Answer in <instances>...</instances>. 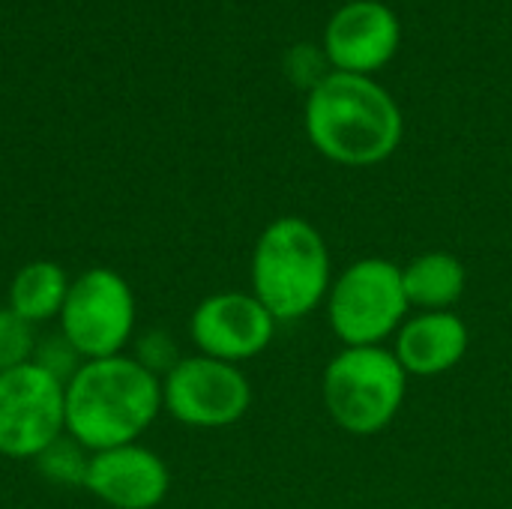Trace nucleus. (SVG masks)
I'll list each match as a JSON object with an SVG mask.
<instances>
[{
  "instance_id": "f3484780",
  "label": "nucleus",
  "mask_w": 512,
  "mask_h": 509,
  "mask_svg": "<svg viewBox=\"0 0 512 509\" xmlns=\"http://www.w3.org/2000/svg\"><path fill=\"white\" fill-rule=\"evenodd\" d=\"M30 363H36L39 369H45L48 375H54L57 381H63V384H69V378L87 363L78 351H75V345L54 327V330H48V333H39V339H36V351H33V360Z\"/></svg>"
},
{
  "instance_id": "6e6552de",
  "label": "nucleus",
  "mask_w": 512,
  "mask_h": 509,
  "mask_svg": "<svg viewBox=\"0 0 512 509\" xmlns=\"http://www.w3.org/2000/svg\"><path fill=\"white\" fill-rule=\"evenodd\" d=\"M66 435V384L24 363L0 375V456L33 462Z\"/></svg>"
},
{
  "instance_id": "7ed1b4c3",
  "label": "nucleus",
  "mask_w": 512,
  "mask_h": 509,
  "mask_svg": "<svg viewBox=\"0 0 512 509\" xmlns=\"http://www.w3.org/2000/svg\"><path fill=\"white\" fill-rule=\"evenodd\" d=\"M249 282L276 324L312 315L327 303L333 285V261L324 234L300 216L273 219L255 240Z\"/></svg>"
},
{
  "instance_id": "f257e3e1",
  "label": "nucleus",
  "mask_w": 512,
  "mask_h": 509,
  "mask_svg": "<svg viewBox=\"0 0 512 509\" xmlns=\"http://www.w3.org/2000/svg\"><path fill=\"white\" fill-rule=\"evenodd\" d=\"M162 411V378L132 354L87 360L66 384V435L90 453L141 441Z\"/></svg>"
},
{
  "instance_id": "9d476101",
  "label": "nucleus",
  "mask_w": 512,
  "mask_h": 509,
  "mask_svg": "<svg viewBox=\"0 0 512 509\" xmlns=\"http://www.w3.org/2000/svg\"><path fill=\"white\" fill-rule=\"evenodd\" d=\"M84 489L111 509H156L171 492V471L156 450L135 441L93 453Z\"/></svg>"
},
{
  "instance_id": "423d86ee",
  "label": "nucleus",
  "mask_w": 512,
  "mask_h": 509,
  "mask_svg": "<svg viewBox=\"0 0 512 509\" xmlns=\"http://www.w3.org/2000/svg\"><path fill=\"white\" fill-rule=\"evenodd\" d=\"M57 330L84 360L126 354L138 333V300L132 285L111 267H90L72 276Z\"/></svg>"
},
{
  "instance_id": "39448f33",
  "label": "nucleus",
  "mask_w": 512,
  "mask_h": 509,
  "mask_svg": "<svg viewBox=\"0 0 512 509\" xmlns=\"http://www.w3.org/2000/svg\"><path fill=\"white\" fill-rule=\"evenodd\" d=\"M324 306L342 348L387 345L411 315L402 267L387 258H360L348 264L333 279Z\"/></svg>"
},
{
  "instance_id": "6ab92c4d",
  "label": "nucleus",
  "mask_w": 512,
  "mask_h": 509,
  "mask_svg": "<svg viewBox=\"0 0 512 509\" xmlns=\"http://www.w3.org/2000/svg\"><path fill=\"white\" fill-rule=\"evenodd\" d=\"M324 63H327V54L321 48L309 45V42H300V45H294L285 54V72H288V78L297 87H309V90L318 87L327 78Z\"/></svg>"
},
{
  "instance_id": "1a4fd4ad",
  "label": "nucleus",
  "mask_w": 512,
  "mask_h": 509,
  "mask_svg": "<svg viewBox=\"0 0 512 509\" xmlns=\"http://www.w3.org/2000/svg\"><path fill=\"white\" fill-rule=\"evenodd\" d=\"M276 318L252 291H219L204 297L189 315V339L198 354L222 363H246L270 348Z\"/></svg>"
},
{
  "instance_id": "0eeeda50",
  "label": "nucleus",
  "mask_w": 512,
  "mask_h": 509,
  "mask_svg": "<svg viewBox=\"0 0 512 509\" xmlns=\"http://www.w3.org/2000/svg\"><path fill=\"white\" fill-rule=\"evenodd\" d=\"M162 408L189 429H225L249 414L252 384L240 366L192 354L162 378Z\"/></svg>"
},
{
  "instance_id": "20e7f679",
  "label": "nucleus",
  "mask_w": 512,
  "mask_h": 509,
  "mask_svg": "<svg viewBox=\"0 0 512 509\" xmlns=\"http://www.w3.org/2000/svg\"><path fill=\"white\" fill-rule=\"evenodd\" d=\"M408 372L393 348H342L324 369L321 399L333 423L357 438L384 432L402 411Z\"/></svg>"
},
{
  "instance_id": "f8f14e48",
  "label": "nucleus",
  "mask_w": 512,
  "mask_h": 509,
  "mask_svg": "<svg viewBox=\"0 0 512 509\" xmlns=\"http://www.w3.org/2000/svg\"><path fill=\"white\" fill-rule=\"evenodd\" d=\"M468 345V324L456 312H411L393 336V354L408 378H435L456 369Z\"/></svg>"
},
{
  "instance_id": "f03ea898",
  "label": "nucleus",
  "mask_w": 512,
  "mask_h": 509,
  "mask_svg": "<svg viewBox=\"0 0 512 509\" xmlns=\"http://www.w3.org/2000/svg\"><path fill=\"white\" fill-rule=\"evenodd\" d=\"M402 111L369 75L330 72L306 99V135L336 165L369 168L402 144Z\"/></svg>"
},
{
  "instance_id": "dca6fc26",
  "label": "nucleus",
  "mask_w": 512,
  "mask_h": 509,
  "mask_svg": "<svg viewBox=\"0 0 512 509\" xmlns=\"http://www.w3.org/2000/svg\"><path fill=\"white\" fill-rule=\"evenodd\" d=\"M39 327L18 318L9 306H0V375L33 360Z\"/></svg>"
},
{
  "instance_id": "9b49d317",
  "label": "nucleus",
  "mask_w": 512,
  "mask_h": 509,
  "mask_svg": "<svg viewBox=\"0 0 512 509\" xmlns=\"http://www.w3.org/2000/svg\"><path fill=\"white\" fill-rule=\"evenodd\" d=\"M399 18L378 0H351L327 24L324 54L336 72L372 75L387 66L399 48Z\"/></svg>"
},
{
  "instance_id": "ddd939ff",
  "label": "nucleus",
  "mask_w": 512,
  "mask_h": 509,
  "mask_svg": "<svg viewBox=\"0 0 512 509\" xmlns=\"http://www.w3.org/2000/svg\"><path fill=\"white\" fill-rule=\"evenodd\" d=\"M405 297L411 312H453L462 300L468 273L453 252H423L402 267Z\"/></svg>"
},
{
  "instance_id": "2eb2a0df",
  "label": "nucleus",
  "mask_w": 512,
  "mask_h": 509,
  "mask_svg": "<svg viewBox=\"0 0 512 509\" xmlns=\"http://www.w3.org/2000/svg\"><path fill=\"white\" fill-rule=\"evenodd\" d=\"M90 450L87 447H81L75 438H69V435H63V438H57L54 444H48L36 459H33V465H36V471L48 480V483H54V486H63V489H84V480H87V468H90Z\"/></svg>"
},
{
  "instance_id": "4468645a",
  "label": "nucleus",
  "mask_w": 512,
  "mask_h": 509,
  "mask_svg": "<svg viewBox=\"0 0 512 509\" xmlns=\"http://www.w3.org/2000/svg\"><path fill=\"white\" fill-rule=\"evenodd\" d=\"M69 285H72V276L66 273L63 264L39 258L15 270L9 291H6V306L33 327L57 324L63 303L69 297Z\"/></svg>"
},
{
  "instance_id": "a211bd4d",
  "label": "nucleus",
  "mask_w": 512,
  "mask_h": 509,
  "mask_svg": "<svg viewBox=\"0 0 512 509\" xmlns=\"http://www.w3.org/2000/svg\"><path fill=\"white\" fill-rule=\"evenodd\" d=\"M132 357L144 369H150L153 375H159V378H165L183 360L174 336L168 330H156V327L135 333V339H132Z\"/></svg>"
}]
</instances>
